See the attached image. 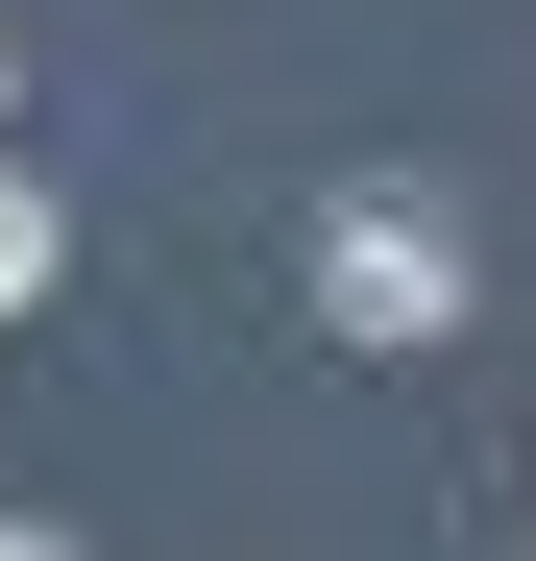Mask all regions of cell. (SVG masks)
<instances>
[{
	"mask_svg": "<svg viewBox=\"0 0 536 561\" xmlns=\"http://www.w3.org/2000/svg\"><path fill=\"white\" fill-rule=\"evenodd\" d=\"M464 294H488V244H464L439 171H341L317 196V318L341 342H464Z\"/></svg>",
	"mask_w": 536,
	"mask_h": 561,
	"instance_id": "obj_1",
	"label": "cell"
},
{
	"mask_svg": "<svg viewBox=\"0 0 536 561\" xmlns=\"http://www.w3.org/2000/svg\"><path fill=\"white\" fill-rule=\"evenodd\" d=\"M0 561H73V537H49V513H0Z\"/></svg>",
	"mask_w": 536,
	"mask_h": 561,
	"instance_id": "obj_3",
	"label": "cell"
},
{
	"mask_svg": "<svg viewBox=\"0 0 536 561\" xmlns=\"http://www.w3.org/2000/svg\"><path fill=\"white\" fill-rule=\"evenodd\" d=\"M0 99H25V49H0Z\"/></svg>",
	"mask_w": 536,
	"mask_h": 561,
	"instance_id": "obj_4",
	"label": "cell"
},
{
	"mask_svg": "<svg viewBox=\"0 0 536 561\" xmlns=\"http://www.w3.org/2000/svg\"><path fill=\"white\" fill-rule=\"evenodd\" d=\"M49 268H73V220L25 196V171H0V318H25V294H49Z\"/></svg>",
	"mask_w": 536,
	"mask_h": 561,
	"instance_id": "obj_2",
	"label": "cell"
}]
</instances>
